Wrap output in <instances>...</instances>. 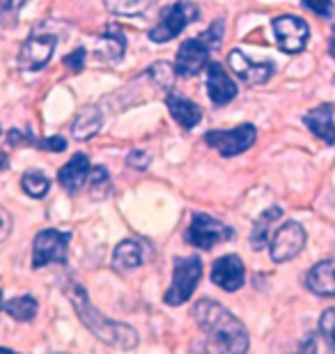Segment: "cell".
I'll return each mask as SVG.
<instances>
[{"label": "cell", "instance_id": "9c48e42d", "mask_svg": "<svg viewBox=\"0 0 335 354\" xmlns=\"http://www.w3.org/2000/svg\"><path fill=\"white\" fill-rule=\"evenodd\" d=\"M230 237H232L230 225L220 223L218 218H211L209 214H193L189 230H186V242L202 251H209L216 244L225 242V239H230Z\"/></svg>", "mask_w": 335, "mask_h": 354}, {"label": "cell", "instance_id": "2e32d148", "mask_svg": "<svg viewBox=\"0 0 335 354\" xmlns=\"http://www.w3.org/2000/svg\"><path fill=\"white\" fill-rule=\"evenodd\" d=\"M305 288L317 297H335V256L317 263L305 274Z\"/></svg>", "mask_w": 335, "mask_h": 354}, {"label": "cell", "instance_id": "e575fe53", "mask_svg": "<svg viewBox=\"0 0 335 354\" xmlns=\"http://www.w3.org/2000/svg\"><path fill=\"white\" fill-rule=\"evenodd\" d=\"M298 354H317V343H315V336H308L301 345Z\"/></svg>", "mask_w": 335, "mask_h": 354}, {"label": "cell", "instance_id": "8d00e7d4", "mask_svg": "<svg viewBox=\"0 0 335 354\" xmlns=\"http://www.w3.org/2000/svg\"><path fill=\"white\" fill-rule=\"evenodd\" d=\"M0 354H19V352H12V350H7V348H0Z\"/></svg>", "mask_w": 335, "mask_h": 354}, {"label": "cell", "instance_id": "e0dca14e", "mask_svg": "<svg viewBox=\"0 0 335 354\" xmlns=\"http://www.w3.org/2000/svg\"><path fill=\"white\" fill-rule=\"evenodd\" d=\"M90 159L85 154H74L65 166L60 168L58 173V182L62 184V189H67L69 194H76L78 189L88 182L90 175Z\"/></svg>", "mask_w": 335, "mask_h": 354}, {"label": "cell", "instance_id": "ac0fdd59", "mask_svg": "<svg viewBox=\"0 0 335 354\" xmlns=\"http://www.w3.org/2000/svg\"><path fill=\"white\" fill-rule=\"evenodd\" d=\"M102 122H104V113L99 106L95 104L83 106V109L76 113L74 122H71V136L76 140H90L102 129Z\"/></svg>", "mask_w": 335, "mask_h": 354}, {"label": "cell", "instance_id": "9a60e30c", "mask_svg": "<svg viewBox=\"0 0 335 354\" xmlns=\"http://www.w3.org/2000/svg\"><path fill=\"white\" fill-rule=\"evenodd\" d=\"M333 118H335V106L322 104V106H317V109L305 113L303 122L317 138H322L324 143L333 145L335 143V120Z\"/></svg>", "mask_w": 335, "mask_h": 354}, {"label": "cell", "instance_id": "5b68a950", "mask_svg": "<svg viewBox=\"0 0 335 354\" xmlns=\"http://www.w3.org/2000/svg\"><path fill=\"white\" fill-rule=\"evenodd\" d=\"M198 19H200V10H198L195 3H191V0H177L175 5H170L168 10L163 12L159 24L149 30V39L156 41V44L170 41V39H175L189 24H193Z\"/></svg>", "mask_w": 335, "mask_h": 354}, {"label": "cell", "instance_id": "277c9868", "mask_svg": "<svg viewBox=\"0 0 335 354\" xmlns=\"http://www.w3.org/2000/svg\"><path fill=\"white\" fill-rule=\"evenodd\" d=\"M200 279H202V260H200V256L175 258L173 283H170L168 292L163 295V301H166L168 306H180V304H186L191 297H193Z\"/></svg>", "mask_w": 335, "mask_h": 354}, {"label": "cell", "instance_id": "6da1fadb", "mask_svg": "<svg viewBox=\"0 0 335 354\" xmlns=\"http://www.w3.org/2000/svg\"><path fill=\"white\" fill-rule=\"evenodd\" d=\"M198 327L202 329V354H246L248 331L239 317L213 299H200L191 310Z\"/></svg>", "mask_w": 335, "mask_h": 354}, {"label": "cell", "instance_id": "8fae6325", "mask_svg": "<svg viewBox=\"0 0 335 354\" xmlns=\"http://www.w3.org/2000/svg\"><path fill=\"white\" fill-rule=\"evenodd\" d=\"M274 35L276 41L285 53H301L310 37V28L303 19L291 17V14H283V17L274 19Z\"/></svg>", "mask_w": 335, "mask_h": 354}, {"label": "cell", "instance_id": "83f0119b", "mask_svg": "<svg viewBox=\"0 0 335 354\" xmlns=\"http://www.w3.org/2000/svg\"><path fill=\"white\" fill-rule=\"evenodd\" d=\"M319 331L326 338V343L331 345V350H335V308L324 310L319 317Z\"/></svg>", "mask_w": 335, "mask_h": 354}, {"label": "cell", "instance_id": "52a82bcc", "mask_svg": "<svg viewBox=\"0 0 335 354\" xmlns=\"http://www.w3.org/2000/svg\"><path fill=\"white\" fill-rule=\"evenodd\" d=\"M255 138H258V129H255L253 124H239V127H234V129L204 133V143L213 147V150L225 159L246 152L248 147L255 143Z\"/></svg>", "mask_w": 335, "mask_h": 354}, {"label": "cell", "instance_id": "f546056e", "mask_svg": "<svg viewBox=\"0 0 335 354\" xmlns=\"http://www.w3.org/2000/svg\"><path fill=\"white\" fill-rule=\"evenodd\" d=\"M303 5L322 19H329L333 14V0H303Z\"/></svg>", "mask_w": 335, "mask_h": 354}, {"label": "cell", "instance_id": "ba28073f", "mask_svg": "<svg viewBox=\"0 0 335 354\" xmlns=\"http://www.w3.org/2000/svg\"><path fill=\"white\" fill-rule=\"evenodd\" d=\"M55 44L58 37L48 30H35L30 37L23 41L19 51V67L26 72H37L44 65H48V60L53 58Z\"/></svg>", "mask_w": 335, "mask_h": 354}, {"label": "cell", "instance_id": "836d02e7", "mask_svg": "<svg viewBox=\"0 0 335 354\" xmlns=\"http://www.w3.org/2000/svg\"><path fill=\"white\" fill-rule=\"evenodd\" d=\"M26 3H28V0H0V7L7 10V12H19Z\"/></svg>", "mask_w": 335, "mask_h": 354}, {"label": "cell", "instance_id": "ffe728a7", "mask_svg": "<svg viewBox=\"0 0 335 354\" xmlns=\"http://www.w3.org/2000/svg\"><path fill=\"white\" fill-rule=\"evenodd\" d=\"M140 263H142V249L138 242L124 239V242L117 244L115 256H113V267L117 272H131V269L140 267Z\"/></svg>", "mask_w": 335, "mask_h": 354}, {"label": "cell", "instance_id": "d590c367", "mask_svg": "<svg viewBox=\"0 0 335 354\" xmlns=\"http://www.w3.org/2000/svg\"><path fill=\"white\" fill-rule=\"evenodd\" d=\"M5 166H7V157H5V152L0 150V171H3Z\"/></svg>", "mask_w": 335, "mask_h": 354}, {"label": "cell", "instance_id": "1f68e13d", "mask_svg": "<svg viewBox=\"0 0 335 354\" xmlns=\"http://www.w3.org/2000/svg\"><path fill=\"white\" fill-rule=\"evenodd\" d=\"M126 164L131 168H138V171H145L149 166V154L147 152H140V150H133L129 157H126Z\"/></svg>", "mask_w": 335, "mask_h": 354}, {"label": "cell", "instance_id": "7c38bea8", "mask_svg": "<svg viewBox=\"0 0 335 354\" xmlns=\"http://www.w3.org/2000/svg\"><path fill=\"white\" fill-rule=\"evenodd\" d=\"M227 62H230L232 72L237 74V79L248 83V86H262V83H267L271 76H274V65H271V62H253L244 51H239V48H234V51L227 55Z\"/></svg>", "mask_w": 335, "mask_h": 354}, {"label": "cell", "instance_id": "603a6c76", "mask_svg": "<svg viewBox=\"0 0 335 354\" xmlns=\"http://www.w3.org/2000/svg\"><path fill=\"white\" fill-rule=\"evenodd\" d=\"M5 313L12 315L14 320L19 322H30L35 315H37V299L30 295H23V297H17V299H10L5 301Z\"/></svg>", "mask_w": 335, "mask_h": 354}, {"label": "cell", "instance_id": "3957f363", "mask_svg": "<svg viewBox=\"0 0 335 354\" xmlns=\"http://www.w3.org/2000/svg\"><path fill=\"white\" fill-rule=\"evenodd\" d=\"M223 32H225V21L218 19L207 28L200 37L186 39L177 51V60H175V72L182 76H195L200 74L202 69L209 65V53L216 48L220 41H223Z\"/></svg>", "mask_w": 335, "mask_h": 354}, {"label": "cell", "instance_id": "74e56055", "mask_svg": "<svg viewBox=\"0 0 335 354\" xmlns=\"http://www.w3.org/2000/svg\"><path fill=\"white\" fill-rule=\"evenodd\" d=\"M3 306H5V301H3V288H0V310H3Z\"/></svg>", "mask_w": 335, "mask_h": 354}, {"label": "cell", "instance_id": "d6986e66", "mask_svg": "<svg viewBox=\"0 0 335 354\" xmlns=\"http://www.w3.org/2000/svg\"><path fill=\"white\" fill-rule=\"evenodd\" d=\"M166 104H168L170 115H173V118L177 120V124H180L182 129H193V127L202 120L200 106L193 104V102H191V99H186V97L168 95Z\"/></svg>", "mask_w": 335, "mask_h": 354}, {"label": "cell", "instance_id": "44dd1931", "mask_svg": "<svg viewBox=\"0 0 335 354\" xmlns=\"http://www.w3.org/2000/svg\"><path fill=\"white\" fill-rule=\"evenodd\" d=\"M126 51V35L122 32V28L111 24L106 26L104 37H102V53L108 60H119Z\"/></svg>", "mask_w": 335, "mask_h": 354}, {"label": "cell", "instance_id": "4316f807", "mask_svg": "<svg viewBox=\"0 0 335 354\" xmlns=\"http://www.w3.org/2000/svg\"><path fill=\"white\" fill-rule=\"evenodd\" d=\"M175 69L168 65V62H154L152 69H149V76L154 79V83L163 90L173 88V79H175Z\"/></svg>", "mask_w": 335, "mask_h": 354}, {"label": "cell", "instance_id": "7402d4cb", "mask_svg": "<svg viewBox=\"0 0 335 354\" xmlns=\"http://www.w3.org/2000/svg\"><path fill=\"white\" fill-rule=\"evenodd\" d=\"M283 216V209L280 207H269L265 214H262L258 221H255L253 225V235H251V244H253V249L255 251H262L267 246L269 242V228H271V223L278 221V218Z\"/></svg>", "mask_w": 335, "mask_h": 354}, {"label": "cell", "instance_id": "484cf974", "mask_svg": "<svg viewBox=\"0 0 335 354\" xmlns=\"http://www.w3.org/2000/svg\"><path fill=\"white\" fill-rule=\"evenodd\" d=\"M88 187H90L92 194H95V198H106V196H108L111 194V177H108V171H106L104 166L90 168Z\"/></svg>", "mask_w": 335, "mask_h": 354}, {"label": "cell", "instance_id": "cb8c5ba5", "mask_svg": "<svg viewBox=\"0 0 335 354\" xmlns=\"http://www.w3.org/2000/svg\"><path fill=\"white\" fill-rule=\"evenodd\" d=\"M104 5L108 7L113 14H122V17H138L152 10L156 0H104Z\"/></svg>", "mask_w": 335, "mask_h": 354}, {"label": "cell", "instance_id": "4dcf8cb0", "mask_svg": "<svg viewBox=\"0 0 335 354\" xmlns=\"http://www.w3.org/2000/svg\"><path fill=\"white\" fill-rule=\"evenodd\" d=\"M85 55H88V51H85L83 46H78L74 53L65 55V67L71 69V72H81L85 65Z\"/></svg>", "mask_w": 335, "mask_h": 354}, {"label": "cell", "instance_id": "30bf717a", "mask_svg": "<svg viewBox=\"0 0 335 354\" xmlns=\"http://www.w3.org/2000/svg\"><path fill=\"white\" fill-rule=\"evenodd\" d=\"M305 246V228L298 221H287L276 230L271 239V260L274 263H289Z\"/></svg>", "mask_w": 335, "mask_h": 354}, {"label": "cell", "instance_id": "f1b7e54d", "mask_svg": "<svg viewBox=\"0 0 335 354\" xmlns=\"http://www.w3.org/2000/svg\"><path fill=\"white\" fill-rule=\"evenodd\" d=\"M30 145H37L41 150H51V152H62L67 147V140L60 136H51V138H32L28 140Z\"/></svg>", "mask_w": 335, "mask_h": 354}, {"label": "cell", "instance_id": "d6a6232c", "mask_svg": "<svg viewBox=\"0 0 335 354\" xmlns=\"http://www.w3.org/2000/svg\"><path fill=\"white\" fill-rule=\"evenodd\" d=\"M10 230H12V216H10V212H7L3 205H0V242L7 239Z\"/></svg>", "mask_w": 335, "mask_h": 354}, {"label": "cell", "instance_id": "7a4b0ae2", "mask_svg": "<svg viewBox=\"0 0 335 354\" xmlns=\"http://www.w3.org/2000/svg\"><path fill=\"white\" fill-rule=\"evenodd\" d=\"M65 295L69 297L71 306H74L76 315L81 317V322L95 334L99 341L106 345H113L117 350H133L138 345V331L129 324L108 320L106 315H102L99 310L92 306L88 292L83 290V286L69 281L65 286Z\"/></svg>", "mask_w": 335, "mask_h": 354}, {"label": "cell", "instance_id": "d4e9b609", "mask_svg": "<svg viewBox=\"0 0 335 354\" xmlns=\"http://www.w3.org/2000/svg\"><path fill=\"white\" fill-rule=\"evenodd\" d=\"M48 187H51V182L41 171H30L21 177V189L30 198H44L48 194Z\"/></svg>", "mask_w": 335, "mask_h": 354}, {"label": "cell", "instance_id": "8992f818", "mask_svg": "<svg viewBox=\"0 0 335 354\" xmlns=\"http://www.w3.org/2000/svg\"><path fill=\"white\" fill-rule=\"evenodd\" d=\"M69 242H71V232L67 230H41L37 232L32 242V267L39 269L48 263H67V253H69Z\"/></svg>", "mask_w": 335, "mask_h": 354}, {"label": "cell", "instance_id": "4fadbf2b", "mask_svg": "<svg viewBox=\"0 0 335 354\" xmlns=\"http://www.w3.org/2000/svg\"><path fill=\"white\" fill-rule=\"evenodd\" d=\"M211 281L225 292H237L246 281V267L239 256H223L211 267Z\"/></svg>", "mask_w": 335, "mask_h": 354}, {"label": "cell", "instance_id": "5bb4252c", "mask_svg": "<svg viewBox=\"0 0 335 354\" xmlns=\"http://www.w3.org/2000/svg\"><path fill=\"white\" fill-rule=\"evenodd\" d=\"M207 92H209L211 102L216 106L230 104L237 97V83H232L220 62L209 60V65H207Z\"/></svg>", "mask_w": 335, "mask_h": 354}]
</instances>
